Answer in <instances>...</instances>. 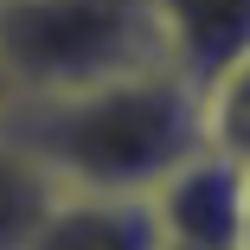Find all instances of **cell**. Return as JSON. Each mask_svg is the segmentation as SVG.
Instances as JSON below:
<instances>
[{"mask_svg":"<svg viewBox=\"0 0 250 250\" xmlns=\"http://www.w3.org/2000/svg\"><path fill=\"white\" fill-rule=\"evenodd\" d=\"M7 122L45 173L77 192H154L206 141L199 90L173 64H141L58 96H20L7 103Z\"/></svg>","mask_w":250,"mask_h":250,"instance_id":"1","label":"cell"},{"mask_svg":"<svg viewBox=\"0 0 250 250\" xmlns=\"http://www.w3.org/2000/svg\"><path fill=\"white\" fill-rule=\"evenodd\" d=\"M161 58L154 0H0V77L20 96L83 90Z\"/></svg>","mask_w":250,"mask_h":250,"instance_id":"2","label":"cell"},{"mask_svg":"<svg viewBox=\"0 0 250 250\" xmlns=\"http://www.w3.org/2000/svg\"><path fill=\"white\" fill-rule=\"evenodd\" d=\"M161 225V244H212V250H244V161L218 154L199 141L192 154L147 192Z\"/></svg>","mask_w":250,"mask_h":250,"instance_id":"3","label":"cell"},{"mask_svg":"<svg viewBox=\"0 0 250 250\" xmlns=\"http://www.w3.org/2000/svg\"><path fill=\"white\" fill-rule=\"evenodd\" d=\"M20 250H161L147 192H77L58 186Z\"/></svg>","mask_w":250,"mask_h":250,"instance_id":"4","label":"cell"},{"mask_svg":"<svg viewBox=\"0 0 250 250\" xmlns=\"http://www.w3.org/2000/svg\"><path fill=\"white\" fill-rule=\"evenodd\" d=\"M161 58L199 90L237 52H250V0H154Z\"/></svg>","mask_w":250,"mask_h":250,"instance_id":"5","label":"cell"},{"mask_svg":"<svg viewBox=\"0 0 250 250\" xmlns=\"http://www.w3.org/2000/svg\"><path fill=\"white\" fill-rule=\"evenodd\" d=\"M52 192H58V180L45 173V161L20 141V128L0 109V250H20L32 237L39 212L52 206Z\"/></svg>","mask_w":250,"mask_h":250,"instance_id":"6","label":"cell"},{"mask_svg":"<svg viewBox=\"0 0 250 250\" xmlns=\"http://www.w3.org/2000/svg\"><path fill=\"white\" fill-rule=\"evenodd\" d=\"M199 128L218 154L250 167V52H237L218 77L199 83Z\"/></svg>","mask_w":250,"mask_h":250,"instance_id":"7","label":"cell"},{"mask_svg":"<svg viewBox=\"0 0 250 250\" xmlns=\"http://www.w3.org/2000/svg\"><path fill=\"white\" fill-rule=\"evenodd\" d=\"M244 250H250V167H244Z\"/></svg>","mask_w":250,"mask_h":250,"instance_id":"8","label":"cell"},{"mask_svg":"<svg viewBox=\"0 0 250 250\" xmlns=\"http://www.w3.org/2000/svg\"><path fill=\"white\" fill-rule=\"evenodd\" d=\"M161 250H212V244H161Z\"/></svg>","mask_w":250,"mask_h":250,"instance_id":"9","label":"cell"},{"mask_svg":"<svg viewBox=\"0 0 250 250\" xmlns=\"http://www.w3.org/2000/svg\"><path fill=\"white\" fill-rule=\"evenodd\" d=\"M7 103H13V90H7V77H0V109H7Z\"/></svg>","mask_w":250,"mask_h":250,"instance_id":"10","label":"cell"}]
</instances>
